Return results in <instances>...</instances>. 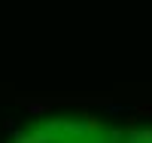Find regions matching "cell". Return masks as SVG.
<instances>
[{"mask_svg":"<svg viewBox=\"0 0 152 143\" xmlns=\"http://www.w3.org/2000/svg\"><path fill=\"white\" fill-rule=\"evenodd\" d=\"M12 143H152V128H113L94 116L49 119L31 131H18Z\"/></svg>","mask_w":152,"mask_h":143,"instance_id":"1","label":"cell"}]
</instances>
